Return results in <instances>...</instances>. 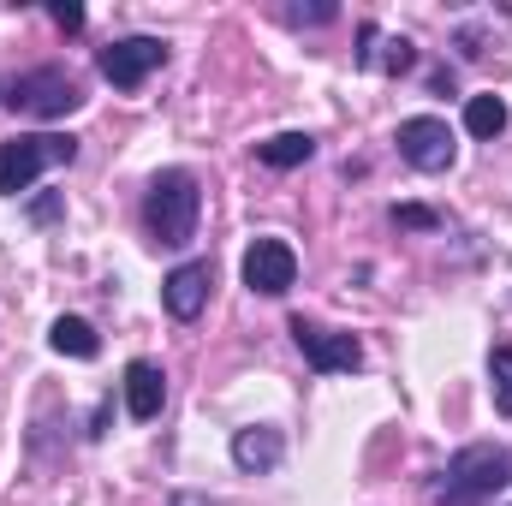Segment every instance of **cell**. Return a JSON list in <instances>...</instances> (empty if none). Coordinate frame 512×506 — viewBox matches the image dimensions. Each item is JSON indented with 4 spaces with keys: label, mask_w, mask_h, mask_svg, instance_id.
I'll return each instance as SVG.
<instances>
[{
    "label": "cell",
    "mask_w": 512,
    "mask_h": 506,
    "mask_svg": "<svg viewBox=\"0 0 512 506\" xmlns=\"http://www.w3.org/2000/svg\"><path fill=\"white\" fill-rule=\"evenodd\" d=\"M292 280H298V256L286 239H256L251 251H245V286L262 292V298H280V292H292Z\"/></svg>",
    "instance_id": "7"
},
{
    "label": "cell",
    "mask_w": 512,
    "mask_h": 506,
    "mask_svg": "<svg viewBox=\"0 0 512 506\" xmlns=\"http://www.w3.org/2000/svg\"><path fill=\"white\" fill-rule=\"evenodd\" d=\"M161 399H167V381H161V370H155L149 358L126 364V411H131V417H137V423L161 417Z\"/></svg>",
    "instance_id": "10"
},
{
    "label": "cell",
    "mask_w": 512,
    "mask_h": 506,
    "mask_svg": "<svg viewBox=\"0 0 512 506\" xmlns=\"http://www.w3.org/2000/svg\"><path fill=\"white\" fill-rule=\"evenodd\" d=\"M18 114H30V120H60V114H72L78 108V84L66 78V72H54V66H42V72H24L18 84H12V96H6Z\"/></svg>",
    "instance_id": "4"
},
{
    "label": "cell",
    "mask_w": 512,
    "mask_h": 506,
    "mask_svg": "<svg viewBox=\"0 0 512 506\" xmlns=\"http://www.w3.org/2000/svg\"><path fill=\"white\" fill-rule=\"evenodd\" d=\"M48 346H54L60 358H84V364L102 352V340H96V328H90L84 316H60V322L48 328Z\"/></svg>",
    "instance_id": "12"
},
{
    "label": "cell",
    "mask_w": 512,
    "mask_h": 506,
    "mask_svg": "<svg viewBox=\"0 0 512 506\" xmlns=\"http://www.w3.org/2000/svg\"><path fill=\"white\" fill-rule=\"evenodd\" d=\"M209 262H179L167 280H161V304H167V316H179V322H197L203 316V304H209Z\"/></svg>",
    "instance_id": "9"
},
{
    "label": "cell",
    "mask_w": 512,
    "mask_h": 506,
    "mask_svg": "<svg viewBox=\"0 0 512 506\" xmlns=\"http://www.w3.org/2000/svg\"><path fill=\"white\" fill-rule=\"evenodd\" d=\"M48 12H54V24H60V30H84V6H72V0H54Z\"/></svg>",
    "instance_id": "18"
},
{
    "label": "cell",
    "mask_w": 512,
    "mask_h": 506,
    "mask_svg": "<svg viewBox=\"0 0 512 506\" xmlns=\"http://www.w3.org/2000/svg\"><path fill=\"white\" fill-rule=\"evenodd\" d=\"M393 227H411V233H429V227H435V215H429L423 203H399V209H393Z\"/></svg>",
    "instance_id": "17"
},
{
    "label": "cell",
    "mask_w": 512,
    "mask_h": 506,
    "mask_svg": "<svg viewBox=\"0 0 512 506\" xmlns=\"http://www.w3.org/2000/svg\"><path fill=\"white\" fill-rule=\"evenodd\" d=\"M72 155H78V143L72 137H54V131H42V137H6L0 143V191L18 197V191H30L42 179V167L72 161Z\"/></svg>",
    "instance_id": "3"
},
{
    "label": "cell",
    "mask_w": 512,
    "mask_h": 506,
    "mask_svg": "<svg viewBox=\"0 0 512 506\" xmlns=\"http://www.w3.org/2000/svg\"><path fill=\"white\" fill-rule=\"evenodd\" d=\"M399 155H405L417 173H447V167H453V155H459V143H453L447 120L417 114V120H405V126H399Z\"/></svg>",
    "instance_id": "6"
},
{
    "label": "cell",
    "mask_w": 512,
    "mask_h": 506,
    "mask_svg": "<svg viewBox=\"0 0 512 506\" xmlns=\"http://www.w3.org/2000/svg\"><path fill=\"white\" fill-rule=\"evenodd\" d=\"M512 477V459L501 447H465V453H453V465H447V477H441V506H477L489 501V495H501Z\"/></svg>",
    "instance_id": "2"
},
{
    "label": "cell",
    "mask_w": 512,
    "mask_h": 506,
    "mask_svg": "<svg viewBox=\"0 0 512 506\" xmlns=\"http://www.w3.org/2000/svg\"><path fill=\"white\" fill-rule=\"evenodd\" d=\"M197 209H203L197 179L173 167V173H155V185H149V197H143V227H149L155 245L179 251V245H191V233H197Z\"/></svg>",
    "instance_id": "1"
},
{
    "label": "cell",
    "mask_w": 512,
    "mask_h": 506,
    "mask_svg": "<svg viewBox=\"0 0 512 506\" xmlns=\"http://www.w3.org/2000/svg\"><path fill=\"white\" fill-rule=\"evenodd\" d=\"M465 131H471L477 143H495V137L507 131V102H501V96H471V102H465Z\"/></svg>",
    "instance_id": "13"
},
{
    "label": "cell",
    "mask_w": 512,
    "mask_h": 506,
    "mask_svg": "<svg viewBox=\"0 0 512 506\" xmlns=\"http://www.w3.org/2000/svg\"><path fill=\"white\" fill-rule=\"evenodd\" d=\"M364 42H376V48H364V66H382V72H405V66L417 60L405 36H399V42H382L376 30H364Z\"/></svg>",
    "instance_id": "15"
},
{
    "label": "cell",
    "mask_w": 512,
    "mask_h": 506,
    "mask_svg": "<svg viewBox=\"0 0 512 506\" xmlns=\"http://www.w3.org/2000/svg\"><path fill=\"white\" fill-rule=\"evenodd\" d=\"M489 393H495V411L512 417V346L489 352Z\"/></svg>",
    "instance_id": "16"
},
{
    "label": "cell",
    "mask_w": 512,
    "mask_h": 506,
    "mask_svg": "<svg viewBox=\"0 0 512 506\" xmlns=\"http://www.w3.org/2000/svg\"><path fill=\"white\" fill-rule=\"evenodd\" d=\"M233 465L239 471H274L280 465V435L274 429H239L233 435Z\"/></svg>",
    "instance_id": "11"
},
{
    "label": "cell",
    "mask_w": 512,
    "mask_h": 506,
    "mask_svg": "<svg viewBox=\"0 0 512 506\" xmlns=\"http://www.w3.org/2000/svg\"><path fill=\"white\" fill-rule=\"evenodd\" d=\"M256 155H262V167H304V161L316 155V143H310L304 131H280V137L256 143Z\"/></svg>",
    "instance_id": "14"
},
{
    "label": "cell",
    "mask_w": 512,
    "mask_h": 506,
    "mask_svg": "<svg viewBox=\"0 0 512 506\" xmlns=\"http://www.w3.org/2000/svg\"><path fill=\"white\" fill-rule=\"evenodd\" d=\"M292 340H298V352H304V364H310L316 376H352V370L364 364V346H358L352 334H334V328H310L304 316L292 322Z\"/></svg>",
    "instance_id": "5"
},
{
    "label": "cell",
    "mask_w": 512,
    "mask_h": 506,
    "mask_svg": "<svg viewBox=\"0 0 512 506\" xmlns=\"http://www.w3.org/2000/svg\"><path fill=\"white\" fill-rule=\"evenodd\" d=\"M155 66H161V42H155V36H126V42L102 48V78H108L114 90H137Z\"/></svg>",
    "instance_id": "8"
}]
</instances>
